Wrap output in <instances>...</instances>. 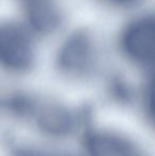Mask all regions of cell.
<instances>
[{"label":"cell","instance_id":"1","mask_svg":"<svg viewBox=\"0 0 155 156\" xmlns=\"http://www.w3.org/2000/svg\"><path fill=\"white\" fill-rule=\"evenodd\" d=\"M32 61L33 48L27 33L16 26L0 28V64L12 70H25Z\"/></svg>","mask_w":155,"mask_h":156},{"label":"cell","instance_id":"2","mask_svg":"<svg viewBox=\"0 0 155 156\" xmlns=\"http://www.w3.org/2000/svg\"><path fill=\"white\" fill-rule=\"evenodd\" d=\"M155 26L152 18L133 23L123 36V48L128 55L141 65H149L154 58Z\"/></svg>","mask_w":155,"mask_h":156},{"label":"cell","instance_id":"3","mask_svg":"<svg viewBox=\"0 0 155 156\" xmlns=\"http://www.w3.org/2000/svg\"><path fill=\"white\" fill-rule=\"evenodd\" d=\"M20 109L27 111L26 113L33 118L39 127L51 134H69V132H72L76 125L75 116L72 113L61 106L46 104L34 106L33 104H28V106L23 105Z\"/></svg>","mask_w":155,"mask_h":156},{"label":"cell","instance_id":"4","mask_svg":"<svg viewBox=\"0 0 155 156\" xmlns=\"http://www.w3.org/2000/svg\"><path fill=\"white\" fill-rule=\"evenodd\" d=\"M87 149L90 156H146L129 138L104 131L89 135Z\"/></svg>","mask_w":155,"mask_h":156},{"label":"cell","instance_id":"5","mask_svg":"<svg viewBox=\"0 0 155 156\" xmlns=\"http://www.w3.org/2000/svg\"><path fill=\"white\" fill-rule=\"evenodd\" d=\"M14 156H70L66 153L46 150L36 147H23L15 151Z\"/></svg>","mask_w":155,"mask_h":156},{"label":"cell","instance_id":"6","mask_svg":"<svg viewBox=\"0 0 155 156\" xmlns=\"http://www.w3.org/2000/svg\"><path fill=\"white\" fill-rule=\"evenodd\" d=\"M115 1H119V2H129V1H132V0H115Z\"/></svg>","mask_w":155,"mask_h":156}]
</instances>
